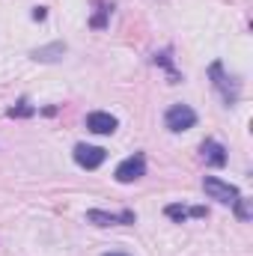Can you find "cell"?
Segmentation results:
<instances>
[{
	"mask_svg": "<svg viewBox=\"0 0 253 256\" xmlns=\"http://www.w3.org/2000/svg\"><path fill=\"white\" fill-rule=\"evenodd\" d=\"M114 176H116L120 185H131V182L143 179V176H146V158H143V152H134L131 158L120 161V167H116Z\"/></svg>",
	"mask_w": 253,
	"mask_h": 256,
	"instance_id": "obj_2",
	"label": "cell"
},
{
	"mask_svg": "<svg viewBox=\"0 0 253 256\" xmlns=\"http://www.w3.org/2000/svg\"><path fill=\"white\" fill-rule=\"evenodd\" d=\"M164 214H167V218H173L176 224H185V220L190 218V208H185V206H179V202H170V206L164 208Z\"/></svg>",
	"mask_w": 253,
	"mask_h": 256,
	"instance_id": "obj_10",
	"label": "cell"
},
{
	"mask_svg": "<svg viewBox=\"0 0 253 256\" xmlns=\"http://www.w3.org/2000/svg\"><path fill=\"white\" fill-rule=\"evenodd\" d=\"M104 256H128V254H116V250H114V254H104Z\"/></svg>",
	"mask_w": 253,
	"mask_h": 256,
	"instance_id": "obj_17",
	"label": "cell"
},
{
	"mask_svg": "<svg viewBox=\"0 0 253 256\" xmlns=\"http://www.w3.org/2000/svg\"><path fill=\"white\" fill-rule=\"evenodd\" d=\"M116 116H110V114H104V110H92V114H86V128L92 131V134H114L116 131Z\"/></svg>",
	"mask_w": 253,
	"mask_h": 256,
	"instance_id": "obj_7",
	"label": "cell"
},
{
	"mask_svg": "<svg viewBox=\"0 0 253 256\" xmlns=\"http://www.w3.org/2000/svg\"><path fill=\"white\" fill-rule=\"evenodd\" d=\"M202 161L212 167H224L226 164V149L218 140H202Z\"/></svg>",
	"mask_w": 253,
	"mask_h": 256,
	"instance_id": "obj_9",
	"label": "cell"
},
{
	"mask_svg": "<svg viewBox=\"0 0 253 256\" xmlns=\"http://www.w3.org/2000/svg\"><path fill=\"white\" fill-rule=\"evenodd\" d=\"M108 12H110V6H102V9H98V15H96L90 24H92V27H104V18H108Z\"/></svg>",
	"mask_w": 253,
	"mask_h": 256,
	"instance_id": "obj_14",
	"label": "cell"
},
{
	"mask_svg": "<svg viewBox=\"0 0 253 256\" xmlns=\"http://www.w3.org/2000/svg\"><path fill=\"white\" fill-rule=\"evenodd\" d=\"M202 191L208 194L212 200L224 202V206H232V202L242 196L236 185H230V182H224V179H218V176H206V179H202Z\"/></svg>",
	"mask_w": 253,
	"mask_h": 256,
	"instance_id": "obj_3",
	"label": "cell"
},
{
	"mask_svg": "<svg viewBox=\"0 0 253 256\" xmlns=\"http://www.w3.org/2000/svg\"><path fill=\"white\" fill-rule=\"evenodd\" d=\"M30 57L36 63H57L66 57V42H51V45H42L36 51H30Z\"/></svg>",
	"mask_w": 253,
	"mask_h": 256,
	"instance_id": "obj_8",
	"label": "cell"
},
{
	"mask_svg": "<svg viewBox=\"0 0 253 256\" xmlns=\"http://www.w3.org/2000/svg\"><path fill=\"white\" fill-rule=\"evenodd\" d=\"M104 158H108V152L102 146H90V143H78L74 146V164L84 167V170H98L104 164Z\"/></svg>",
	"mask_w": 253,
	"mask_h": 256,
	"instance_id": "obj_5",
	"label": "cell"
},
{
	"mask_svg": "<svg viewBox=\"0 0 253 256\" xmlns=\"http://www.w3.org/2000/svg\"><path fill=\"white\" fill-rule=\"evenodd\" d=\"M164 126L170 128V131H188V128L196 126V114H194V108L190 104H173L167 114H164Z\"/></svg>",
	"mask_w": 253,
	"mask_h": 256,
	"instance_id": "obj_4",
	"label": "cell"
},
{
	"mask_svg": "<svg viewBox=\"0 0 253 256\" xmlns=\"http://www.w3.org/2000/svg\"><path fill=\"white\" fill-rule=\"evenodd\" d=\"M6 114H9L12 120H15V116H33V114H36V108H33L30 102H18V104H15V108H9Z\"/></svg>",
	"mask_w": 253,
	"mask_h": 256,
	"instance_id": "obj_12",
	"label": "cell"
},
{
	"mask_svg": "<svg viewBox=\"0 0 253 256\" xmlns=\"http://www.w3.org/2000/svg\"><path fill=\"white\" fill-rule=\"evenodd\" d=\"M86 220L96 226H114V224H134V212H102V208H90Z\"/></svg>",
	"mask_w": 253,
	"mask_h": 256,
	"instance_id": "obj_6",
	"label": "cell"
},
{
	"mask_svg": "<svg viewBox=\"0 0 253 256\" xmlns=\"http://www.w3.org/2000/svg\"><path fill=\"white\" fill-rule=\"evenodd\" d=\"M30 15H33V21H45V18H48V9H45V6H36Z\"/></svg>",
	"mask_w": 253,
	"mask_h": 256,
	"instance_id": "obj_15",
	"label": "cell"
},
{
	"mask_svg": "<svg viewBox=\"0 0 253 256\" xmlns=\"http://www.w3.org/2000/svg\"><path fill=\"white\" fill-rule=\"evenodd\" d=\"M155 63H161L167 68V74H170V84H179L182 80V74H176L173 72V60H170V51H164V54H155Z\"/></svg>",
	"mask_w": 253,
	"mask_h": 256,
	"instance_id": "obj_11",
	"label": "cell"
},
{
	"mask_svg": "<svg viewBox=\"0 0 253 256\" xmlns=\"http://www.w3.org/2000/svg\"><path fill=\"white\" fill-rule=\"evenodd\" d=\"M232 206H236V212H238V218H242V220H248V218H250V208H248V200H242V196H238V200H236Z\"/></svg>",
	"mask_w": 253,
	"mask_h": 256,
	"instance_id": "obj_13",
	"label": "cell"
},
{
	"mask_svg": "<svg viewBox=\"0 0 253 256\" xmlns=\"http://www.w3.org/2000/svg\"><path fill=\"white\" fill-rule=\"evenodd\" d=\"M208 78H212L214 90L220 92L224 104H236V102H238V84H236V80L224 72V66H220V63H212V66H208Z\"/></svg>",
	"mask_w": 253,
	"mask_h": 256,
	"instance_id": "obj_1",
	"label": "cell"
},
{
	"mask_svg": "<svg viewBox=\"0 0 253 256\" xmlns=\"http://www.w3.org/2000/svg\"><path fill=\"white\" fill-rule=\"evenodd\" d=\"M190 218H206V206H194L190 208Z\"/></svg>",
	"mask_w": 253,
	"mask_h": 256,
	"instance_id": "obj_16",
	"label": "cell"
}]
</instances>
